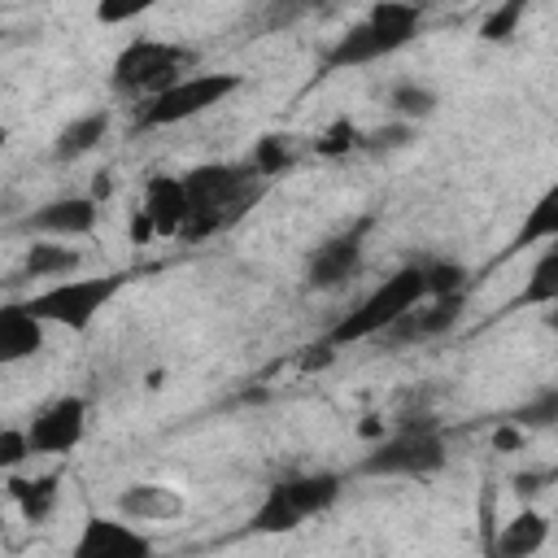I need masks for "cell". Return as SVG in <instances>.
<instances>
[{"mask_svg":"<svg viewBox=\"0 0 558 558\" xmlns=\"http://www.w3.org/2000/svg\"><path fill=\"white\" fill-rule=\"evenodd\" d=\"M187 196H192V218L183 227V240H205L227 227H235L266 192V179L248 161H209L192 166L183 174Z\"/></svg>","mask_w":558,"mask_h":558,"instance_id":"6da1fadb","label":"cell"},{"mask_svg":"<svg viewBox=\"0 0 558 558\" xmlns=\"http://www.w3.org/2000/svg\"><path fill=\"white\" fill-rule=\"evenodd\" d=\"M449 462V445L445 432L436 423V414H410L397 432H388L384 440H375L362 458H357V475L384 480V475H405V480H427Z\"/></svg>","mask_w":558,"mask_h":558,"instance_id":"7a4b0ae2","label":"cell"},{"mask_svg":"<svg viewBox=\"0 0 558 558\" xmlns=\"http://www.w3.org/2000/svg\"><path fill=\"white\" fill-rule=\"evenodd\" d=\"M427 296V275H423V262H410V266H401V270H392L379 288H371L331 331H327V340L336 344V349H344V344H357V340H375L379 331H388L401 314H410L418 301Z\"/></svg>","mask_w":558,"mask_h":558,"instance_id":"3957f363","label":"cell"},{"mask_svg":"<svg viewBox=\"0 0 558 558\" xmlns=\"http://www.w3.org/2000/svg\"><path fill=\"white\" fill-rule=\"evenodd\" d=\"M201 61L196 48L187 44H166V39H131L118 57H113V70H109V83L118 96H131V100H153L161 96L166 87H174L183 74H192Z\"/></svg>","mask_w":558,"mask_h":558,"instance_id":"277c9868","label":"cell"},{"mask_svg":"<svg viewBox=\"0 0 558 558\" xmlns=\"http://www.w3.org/2000/svg\"><path fill=\"white\" fill-rule=\"evenodd\" d=\"M244 87L240 74L231 70H196V74H183L174 87H166L161 96L144 100L135 126L140 131H157V126H179L187 118H201L209 109H218L227 96H235Z\"/></svg>","mask_w":558,"mask_h":558,"instance_id":"5b68a950","label":"cell"},{"mask_svg":"<svg viewBox=\"0 0 558 558\" xmlns=\"http://www.w3.org/2000/svg\"><path fill=\"white\" fill-rule=\"evenodd\" d=\"M126 275H96V279H57L52 288L26 296V310L39 314L52 327H70V331H87L96 323V314L122 292Z\"/></svg>","mask_w":558,"mask_h":558,"instance_id":"8992f818","label":"cell"},{"mask_svg":"<svg viewBox=\"0 0 558 558\" xmlns=\"http://www.w3.org/2000/svg\"><path fill=\"white\" fill-rule=\"evenodd\" d=\"M371 227H375V218H357L344 231H336L323 244H314L310 257H305V288L310 292H336V288H344L362 270V253H366Z\"/></svg>","mask_w":558,"mask_h":558,"instance_id":"52a82bcc","label":"cell"},{"mask_svg":"<svg viewBox=\"0 0 558 558\" xmlns=\"http://www.w3.org/2000/svg\"><path fill=\"white\" fill-rule=\"evenodd\" d=\"M26 436H31V449L44 453V458H57V453H70L83 445L87 436V401L83 397H57L52 405H44L31 423H26Z\"/></svg>","mask_w":558,"mask_h":558,"instance_id":"ba28073f","label":"cell"},{"mask_svg":"<svg viewBox=\"0 0 558 558\" xmlns=\"http://www.w3.org/2000/svg\"><path fill=\"white\" fill-rule=\"evenodd\" d=\"M462 310H466V292H449V296H423L410 314H401L388 331H379L384 344L401 349V344H423V340H436L445 331H453L462 323Z\"/></svg>","mask_w":558,"mask_h":558,"instance_id":"9c48e42d","label":"cell"},{"mask_svg":"<svg viewBox=\"0 0 558 558\" xmlns=\"http://www.w3.org/2000/svg\"><path fill=\"white\" fill-rule=\"evenodd\" d=\"M96 222H100V201L87 192V196H57L31 209L26 218H17L13 227L31 235H48V240H74V235H92Z\"/></svg>","mask_w":558,"mask_h":558,"instance_id":"30bf717a","label":"cell"},{"mask_svg":"<svg viewBox=\"0 0 558 558\" xmlns=\"http://www.w3.org/2000/svg\"><path fill=\"white\" fill-rule=\"evenodd\" d=\"M153 554V541L131 527V519H100L92 514L70 545V558H144Z\"/></svg>","mask_w":558,"mask_h":558,"instance_id":"8fae6325","label":"cell"},{"mask_svg":"<svg viewBox=\"0 0 558 558\" xmlns=\"http://www.w3.org/2000/svg\"><path fill=\"white\" fill-rule=\"evenodd\" d=\"M392 52H397V44H392L371 17H362V22H353V26L327 48L323 70H357V65L384 61V57H392Z\"/></svg>","mask_w":558,"mask_h":558,"instance_id":"7c38bea8","label":"cell"},{"mask_svg":"<svg viewBox=\"0 0 558 558\" xmlns=\"http://www.w3.org/2000/svg\"><path fill=\"white\" fill-rule=\"evenodd\" d=\"M153 222H157V235H183L187 218H192V196H187V183L174 179V174H148L144 179V201H140Z\"/></svg>","mask_w":558,"mask_h":558,"instance_id":"4fadbf2b","label":"cell"},{"mask_svg":"<svg viewBox=\"0 0 558 558\" xmlns=\"http://www.w3.org/2000/svg\"><path fill=\"white\" fill-rule=\"evenodd\" d=\"M275 488L288 497V506H292L301 519H314V514H327V510L340 501L344 475H340V471H301V475L275 480Z\"/></svg>","mask_w":558,"mask_h":558,"instance_id":"5bb4252c","label":"cell"},{"mask_svg":"<svg viewBox=\"0 0 558 558\" xmlns=\"http://www.w3.org/2000/svg\"><path fill=\"white\" fill-rule=\"evenodd\" d=\"M44 318L26 310V301H4L0 305V362L13 366V362H26L44 349Z\"/></svg>","mask_w":558,"mask_h":558,"instance_id":"9a60e30c","label":"cell"},{"mask_svg":"<svg viewBox=\"0 0 558 558\" xmlns=\"http://www.w3.org/2000/svg\"><path fill=\"white\" fill-rule=\"evenodd\" d=\"M118 514L131 523H166L183 514V497L170 484H126L118 493Z\"/></svg>","mask_w":558,"mask_h":558,"instance_id":"2e32d148","label":"cell"},{"mask_svg":"<svg viewBox=\"0 0 558 558\" xmlns=\"http://www.w3.org/2000/svg\"><path fill=\"white\" fill-rule=\"evenodd\" d=\"M4 493L9 501L22 510L26 523H44L52 510H57V497H61V475H17V471H4Z\"/></svg>","mask_w":558,"mask_h":558,"instance_id":"e0dca14e","label":"cell"},{"mask_svg":"<svg viewBox=\"0 0 558 558\" xmlns=\"http://www.w3.org/2000/svg\"><path fill=\"white\" fill-rule=\"evenodd\" d=\"M545 541H549V519H545L541 510H527V506H523V510L497 532L493 554H501V558H527V554L545 549Z\"/></svg>","mask_w":558,"mask_h":558,"instance_id":"ac0fdd59","label":"cell"},{"mask_svg":"<svg viewBox=\"0 0 558 558\" xmlns=\"http://www.w3.org/2000/svg\"><path fill=\"white\" fill-rule=\"evenodd\" d=\"M78 266H83V253L78 248L48 244V235H44V240H31L26 244V257H22V266H17V275L9 283H17V279H57V275H70Z\"/></svg>","mask_w":558,"mask_h":558,"instance_id":"d6986e66","label":"cell"},{"mask_svg":"<svg viewBox=\"0 0 558 558\" xmlns=\"http://www.w3.org/2000/svg\"><path fill=\"white\" fill-rule=\"evenodd\" d=\"M105 135H109V109H92V113L65 122V126L57 131L52 157H57V161H78V157H87Z\"/></svg>","mask_w":558,"mask_h":558,"instance_id":"ffe728a7","label":"cell"},{"mask_svg":"<svg viewBox=\"0 0 558 558\" xmlns=\"http://www.w3.org/2000/svg\"><path fill=\"white\" fill-rule=\"evenodd\" d=\"M296 161H301V144H296V135H283V131L257 135V144H253V153H248V166H253L266 183L279 179V174H288Z\"/></svg>","mask_w":558,"mask_h":558,"instance_id":"44dd1931","label":"cell"},{"mask_svg":"<svg viewBox=\"0 0 558 558\" xmlns=\"http://www.w3.org/2000/svg\"><path fill=\"white\" fill-rule=\"evenodd\" d=\"M558 301V244H549L536 262H532V270H527V279H523V288H519V296L506 305V310H536V305H554Z\"/></svg>","mask_w":558,"mask_h":558,"instance_id":"7402d4cb","label":"cell"},{"mask_svg":"<svg viewBox=\"0 0 558 558\" xmlns=\"http://www.w3.org/2000/svg\"><path fill=\"white\" fill-rule=\"evenodd\" d=\"M545 240H558V179L536 196V205L519 222L510 248H527V244H545Z\"/></svg>","mask_w":558,"mask_h":558,"instance_id":"603a6c76","label":"cell"},{"mask_svg":"<svg viewBox=\"0 0 558 558\" xmlns=\"http://www.w3.org/2000/svg\"><path fill=\"white\" fill-rule=\"evenodd\" d=\"M506 418L519 423L523 432H549V427H558V384L536 388V392H532L527 401H519Z\"/></svg>","mask_w":558,"mask_h":558,"instance_id":"cb8c5ba5","label":"cell"},{"mask_svg":"<svg viewBox=\"0 0 558 558\" xmlns=\"http://www.w3.org/2000/svg\"><path fill=\"white\" fill-rule=\"evenodd\" d=\"M436 105H440L436 92L423 87V83H414V78H401V83L388 87V109H392L397 118H405V122H423V118H432Z\"/></svg>","mask_w":558,"mask_h":558,"instance_id":"d4e9b609","label":"cell"},{"mask_svg":"<svg viewBox=\"0 0 558 558\" xmlns=\"http://www.w3.org/2000/svg\"><path fill=\"white\" fill-rule=\"evenodd\" d=\"M362 126L357 122H349V118H336L323 135H314V157H349V153H362Z\"/></svg>","mask_w":558,"mask_h":558,"instance_id":"484cf974","label":"cell"},{"mask_svg":"<svg viewBox=\"0 0 558 558\" xmlns=\"http://www.w3.org/2000/svg\"><path fill=\"white\" fill-rule=\"evenodd\" d=\"M523 9H527V0H497V4L484 13V22H480V39H484V44H506V39L519 31Z\"/></svg>","mask_w":558,"mask_h":558,"instance_id":"4316f807","label":"cell"},{"mask_svg":"<svg viewBox=\"0 0 558 558\" xmlns=\"http://www.w3.org/2000/svg\"><path fill=\"white\" fill-rule=\"evenodd\" d=\"M423 275H427V296H449V292H466V266L449 262V257H418Z\"/></svg>","mask_w":558,"mask_h":558,"instance_id":"83f0119b","label":"cell"},{"mask_svg":"<svg viewBox=\"0 0 558 558\" xmlns=\"http://www.w3.org/2000/svg\"><path fill=\"white\" fill-rule=\"evenodd\" d=\"M410 144H414V122H405V118L362 135V153H397V148H410Z\"/></svg>","mask_w":558,"mask_h":558,"instance_id":"f1b7e54d","label":"cell"},{"mask_svg":"<svg viewBox=\"0 0 558 558\" xmlns=\"http://www.w3.org/2000/svg\"><path fill=\"white\" fill-rule=\"evenodd\" d=\"M314 9H318V0H266L262 4V31H288Z\"/></svg>","mask_w":558,"mask_h":558,"instance_id":"f546056e","label":"cell"},{"mask_svg":"<svg viewBox=\"0 0 558 558\" xmlns=\"http://www.w3.org/2000/svg\"><path fill=\"white\" fill-rule=\"evenodd\" d=\"M161 0H96V22L100 26H122V22H131V17H140V13H148V9H157Z\"/></svg>","mask_w":558,"mask_h":558,"instance_id":"4dcf8cb0","label":"cell"},{"mask_svg":"<svg viewBox=\"0 0 558 558\" xmlns=\"http://www.w3.org/2000/svg\"><path fill=\"white\" fill-rule=\"evenodd\" d=\"M31 453H35V449H31L26 427H4V432H0V471H17Z\"/></svg>","mask_w":558,"mask_h":558,"instance_id":"1f68e13d","label":"cell"},{"mask_svg":"<svg viewBox=\"0 0 558 558\" xmlns=\"http://www.w3.org/2000/svg\"><path fill=\"white\" fill-rule=\"evenodd\" d=\"M493 449H501V453H510V449H523V440H527V432L519 427V423H510V418H501L497 427H493Z\"/></svg>","mask_w":558,"mask_h":558,"instance_id":"d6a6232c","label":"cell"},{"mask_svg":"<svg viewBox=\"0 0 558 558\" xmlns=\"http://www.w3.org/2000/svg\"><path fill=\"white\" fill-rule=\"evenodd\" d=\"M157 235V222H153V214L140 205L135 214H131V244H148Z\"/></svg>","mask_w":558,"mask_h":558,"instance_id":"836d02e7","label":"cell"},{"mask_svg":"<svg viewBox=\"0 0 558 558\" xmlns=\"http://www.w3.org/2000/svg\"><path fill=\"white\" fill-rule=\"evenodd\" d=\"M109 192H113V179H109V174H100V179L92 183V196L100 201V196H109Z\"/></svg>","mask_w":558,"mask_h":558,"instance_id":"e575fe53","label":"cell"},{"mask_svg":"<svg viewBox=\"0 0 558 558\" xmlns=\"http://www.w3.org/2000/svg\"><path fill=\"white\" fill-rule=\"evenodd\" d=\"M545 310H549V314H545V327L558 336V301H554V305H545Z\"/></svg>","mask_w":558,"mask_h":558,"instance_id":"d590c367","label":"cell"},{"mask_svg":"<svg viewBox=\"0 0 558 558\" xmlns=\"http://www.w3.org/2000/svg\"><path fill=\"white\" fill-rule=\"evenodd\" d=\"M549 480H558V462H554V466H549Z\"/></svg>","mask_w":558,"mask_h":558,"instance_id":"8d00e7d4","label":"cell"}]
</instances>
